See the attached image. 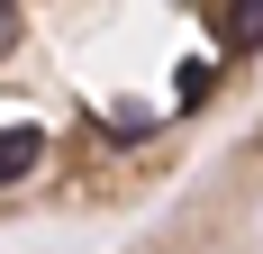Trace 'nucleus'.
Masks as SVG:
<instances>
[{
	"instance_id": "obj_2",
	"label": "nucleus",
	"mask_w": 263,
	"mask_h": 254,
	"mask_svg": "<svg viewBox=\"0 0 263 254\" xmlns=\"http://www.w3.org/2000/svg\"><path fill=\"white\" fill-rule=\"evenodd\" d=\"M36 164H46V136H36V127H9V136H0V182L36 173Z\"/></svg>"
},
{
	"instance_id": "obj_1",
	"label": "nucleus",
	"mask_w": 263,
	"mask_h": 254,
	"mask_svg": "<svg viewBox=\"0 0 263 254\" xmlns=\"http://www.w3.org/2000/svg\"><path fill=\"white\" fill-rule=\"evenodd\" d=\"M209 27L227 46H263V0H209Z\"/></svg>"
},
{
	"instance_id": "obj_3",
	"label": "nucleus",
	"mask_w": 263,
	"mask_h": 254,
	"mask_svg": "<svg viewBox=\"0 0 263 254\" xmlns=\"http://www.w3.org/2000/svg\"><path fill=\"white\" fill-rule=\"evenodd\" d=\"M18 46V9H9V0H0V55Z\"/></svg>"
}]
</instances>
